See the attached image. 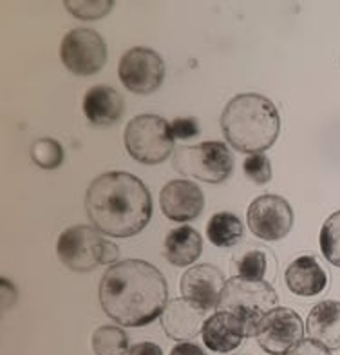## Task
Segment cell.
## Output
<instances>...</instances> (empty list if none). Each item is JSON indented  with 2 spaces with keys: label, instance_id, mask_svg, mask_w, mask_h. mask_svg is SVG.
Segmentation results:
<instances>
[{
  "label": "cell",
  "instance_id": "f1b7e54d",
  "mask_svg": "<svg viewBox=\"0 0 340 355\" xmlns=\"http://www.w3.org/2000/svg\"><path fill=\"white\" fill-rule=\"evenodd\" d=\"M127 355H163V350L156 343H138L129 348Z\"/></svg>",
  "mask_w": 340,
  "mask_h": 355
},
{
  "label": "cell",
  "instance_id": "ac0fdd59",
  "mask_svg": "<svg viewBox=\"0 0 340 355\" xmlns=\"http://www.w3.org/2000/svg\"><path fill=\"white\" fill-rule=\"evenodd\" d=\"M201 336L206 348L217 354L233 352L242 345V339H247V332L241 322L223 312H215L206 319Z\"/></svg>",
  "mask_w": 340,
  "mask_h": 355
},
{
  "label": "cell",
  "instance_id": "4fadbf2b",
  "mask_svg": "<svg viewBox=\"0 0 340 355\" xmlns=\"http://www.w3.org/2000/svg\"><path fill=\"white\" fill-rule=\"evenodd\" d=\"M159 207L167 220L176 223L196 220L205 209L203 191L188 180H172L159 192Z\"/></svg>",
  "mask_w": 340,
  "mask_h": 355
},
{
  "label": "cell",
  "instance_id": "5b68a950",
  "mask_svg": "<svg viewBox=\"0 0 340 355\" xmlns=\"http://www.w3.org/2000/svg\"><path fill=\"white\" fill-rule=\"evenodd\" d=\"M56 254L62 265L69 270L91 272L100 265H114L120 256V248L103 238L98 229L75 225L58 236Z\"/></svg>",
  "mask_w": 340,
  "mask_h": 355
},
{
  "label": "cell",
  "instance_id": "7402d4cb",
  "mask_svg": "<svg viewBox=\"0 0 340 355\" xmlns=\"http://www.w3.org/2000/svg\"><path fill=\"white\" fill-rule=\"evenodd\" d=\"M319 241H321L322 256L326 257L331 265L340 268V211L333 212L324 221Z\"/></svg>",
  "mask_w": 340,
  "mask_h": 355
},
{
  "label": "cell",
  "instance_id": "83f0119b",
  "mask_svg": "<svg viewBox=\"0 0 340 355\" xmlns=\"http://www.w3.org/2000/svg\"><path fill=\"white\" fill-rule=\"evenodd\" d=\"M285 355H331V350L313 339H303L294 348H289Z\"/></svg>",
  "mask_w": 340,
  "mask_h": 355
},
{
  "label": "cell",
  "instance_id": "44dd1931",
  "mask_svg": "<svg viewBox=\"0 0 340 355\" xmlns=\"http://www.w3.org/2000/svg\"><path fill=\"white\" fill-rule=\"evenodd\" d=\"M94 355H127L129 354V337L123 328L103 324L96 328L91 339Z\"/></svg>",
  "mask_w": 340,
  "mask_h": 355
},
{
  "label": "cell",
  "instance_id": "d4e9b609",
  "mask_svg": "<svg viewBox=\"0 0 340 355\" xmlns=\"http://www.w3.org/2000/svg\"><path fill=\"white\" fill-rule=\"evenodd\" d=\"M235 266L239 270V277L262 281L266 274V254L262 250H250L239 257Z\"/></svg>",
  "mask_w": 340,
  "mask_h": 355
},
{
  "label": "cell",
  "instance_id": "8992f818",
  "mask_svg": "<svg viewBox=\"0 0 340 355\" xmlns=\"http://www.w3.org/2000/svg\"><path fill=\"white\" fill-rule=\"evenodd\" d=\"M123 144L132 159L143 165L163 164L174 155L176 136L172 125L158 114H140L127 123Z\"/></svg>",
  "mask_w": 340,
  "mask_h": 355
},
{
  "label": "cell",
  "instance_id": "d6986e66",
  "mask_svg": "<svg viewBox=\"0 0 340 355\" xmlns=\"http://www.w3.org/2000/svg\"><path fill=\"white\" fill-rule=\"evenodd\" d=\"M201 252H203V239H201L199 232L188 225L172 229L165 238V257L172 265H194Z\"/></svg>",
  "mask_w": 340,
  "mask_h": 355
},
{
  "label": "cell",
  "instance_id": "ffe728a7",
  "mask_svg": "<svg viewBox=\"0 0 340 355\" xmlns=\"http://www.w3.org/2000/svg\"><path fill=\"white\" fill-rule=\"evenodd\" d=\"M242 223L232 212H217L206 225V236L210 243L220 248L233 247L242 238Z\"/></svg>",
  "mask_w": 340,
  "mask_h": 355
},
{
  "label": "cell",
  "instance_id": "9a60e30c",
  "mask_svg": "<svg viewBox=\"0 0 340 355\" xmlns=\"http://www.w3.org/2000/svg\"><path fill=\"white\" fill-rule=\"evenodd\" d=\"M84 114L89 122L96 127H109L123 116L125 102L123 96L114 87L109 85H94L84 96Z\"/></svg>",
  "mask_w": 340,
  "mask_h": 355
},
{
  "label": "cell",
  "instance_id": "cb8c5ba5",
  "mask_svg": "<svg viewBox=\"0 0 340 355\" xmlns=\"http://www.w3.org/2000/svg\"><path fill=\"white\" fill-rule=\"evenodd\" d=\"M64 8L80 20H98L114 8L112 0H66Z\"/></svg>",
  "mask_w": 340,
  "mask_h": 355
},
{
  "label": "cell",
  "instance_id": "6da1fadb",
  "mask_svg": "<svg viewBox=\"0 0 340 355\" xmlns=\"http://www.w3.org/2000/svg\"><path fill=\"white\" fill-rule=\"evenodd\" d=\"M103 312L121 327H145L168 304V285L161 272L143 259H123L103 272L100 281Z\"/></svg>",
  "mask_w": 340,
  "mask_h": 355
},
{
  "label": "cell",
  "instance_id": "52a82bcc",
  "mask_svg": "<svg viewBox=\"0 0 340 355\" xmlns=\"http://www.w3.org/2000/svg\"><path fill=\"white\" fill-rule=\"evenodd\" d=\"M172 167L183 176L205 183H223L233 171V155L223 141L181 145L174 150Z\"/></svg>",
  "mask_w": 340,
  "mask_h": 355
},
{
  "label": "cell",
  "instance_id": "f546056e",
  "mask_svg": "<svg viewBox=\"0 0 340 355\" xmlns=\"http://www.w3.org/2000/svg\"><path fill=\"white\" fill-rule=\"evenodd\" d=\"M170 355H206V354L201 350L199 346L194 345V343L183 341V343H177V345L174 346L172 350H170Z\"/></svg>",
  "mask_w": 340,
  "mask_h": 355
},
{
  "label": "cell",
  "instance_id": "8fae6325",
  "mask_svg": "<svg viewBox=\"0 0 340 355\" xmlns=\"http://www.w3.org/2000/svg\"><path fill=\"white\" fill-rule=\"evenodd\" d=\"M303 319L297 312L285 306H277L266 313L256 334L259 346L270 355H285L289 348L303 341Z\"/></svg>",
  "mask_w": 340,
  "mask_h": 355
},
{
  "label": "cell",
  "instance_id": "4316f807",
  "mask_svg": "<svg viewBox=\"0 0 340 355\" xmlns=\"http://www.w3.org/2000/svg\"><path fill=\"white\" fill-rule=\"evenodd\" d=\"M172 125V132L176 136V140H188L192 136H196L199 132V125H197L196 118H176L174 122H170Z\"/></svg>",
  "mask_w": 340,
  "mask_h": 355
},
{
  "label": "cell",
  "instance_id": "484cf974",
  "mask_svg": "<svg viewBox=\"0 0 340 355\" xmlns=\"http://www.w3.org/2000/svg\"><path fill=\"white\" fill-rule=\"evenodd\" d=\"M244 174H247L248 180H252L257 185H265V183H270L271 180V164L268 156L265 153H259V155H250L244 164Z\"/></svg>",
  "mask_w": 340,
  "mask_h": 355
},
{
  "label": "cell",
  "instance_id": "2e32d148",
  "mask_svg": "<svg viewBox=\"0 0 340 355\" xmlns=\"http://www.w3.org/2000/svg\"><path fill=\"white\" fill-rule=\"evenodd\" d=\"M285 281L292 294L313 297L328 286V274L315 257L301 256L289 263L285 272Z\"/></svg>",
  "mask_w": 340,
  "mask_h": 355
},
{
  "label": "cell",
  "instance_id": "3957f363",
  "mask_svg": "<svg viewBox=\"0 0 340 355\" xmlns=\"http://www.w3.org/2000/svg\"><path fill=\"white\" fill-rule=\"evenodd\" d=\"M221 129L233 149L259 155L270 149L280 132V116L275 103L262 94H235L223 109Z\"/></svg>",
  "mask_w": 340,
  "mask_h": 355
},
{
  "label": "cell",
  "instance_id": "e0dca14e",
  "mask_svg": "<svg viewBox=\"0 0 340 355\" xmlns=\"http://www.w3.org/2000/svg\"><path fill=\"white\" fill-rule=\"evenodd\" d=\"M310 339L321 343L328 350H340V303L321 301L312 309L306 321Z\"/></svg>",
  "mask_w": 340,
  "mask_h": 355
},
{
  "label": "cell",
  "instance_id": "603a6c76",
  "mask_svg": "<svg viewBox=\"0 0 340 355\" xmlns=\"http://www.w3.org/2000/svg\"><path fill=\"white\" fill-rule=\"evenodd\" d=\"M64 147L53 138H40L31 145V159L40 168L55 171L64 164Z\"/></svg>",
  "mask_w": 340,
  "mask_h": 355
},
{
  "label": "cell",
  "instance_id": "7a4b0ae2",
  "mask_svg": "<svg viewBox=\"0 0 340 355\" xmlns=\"http://www.w3.org/2000/svg\"><path fill=\"white\" fill-rule=\"evenodd\" d=\"M85 211L100 232L111 238H131L149 225L152 198L138 176L111 171L91 182L85 192Z\"/></svg>",
  "mask_w": 340,
  "mask_h": 355
},
{
  "label": "cell",
  "instance_id": "277c9868",
  "mask_svg": "<svg viewBox=\"0 0 340 355\" xmlns=\"http://www.w3.org/2000/svg\"><path fill=\"white\" fill-rule=\"evenodd\" d=\"M279 297L270 283L244 277H230L224 283L221 292L217 312L229 313L235 321L241 322L247 337H253L257 334L259 322L266 313L277 309Z\"/></svg>",
  "mask_w": 340,
  "mask_h": 355
},
{
  "label": "cell",
  "instance_id": "ba28073f",
  "mask_svg": "<svg viewBox=\"0 0 340 355\" xmlns=\"http://www.w3.org/2000/svg\"><path fill=\"white\" fill-rule=\"evenodd\" d=\"M60 58L73 75L91 76L105 66L107 44L94 29L75 28L62 38Z\"/></svg>",
  "mask_w": 340,
  "mask_h": 355
},
{
  "label": "cell",
  "instance_id": "9c48e42d",
  "mask_svg": "<svg viewBox=\"0 0 340 355\" xmlns=\"http://www.w3.org/2000/svg\"><path fill=\"white\" fill-rule=\"evenodd\" d=\"M118 76L134 94H150L165 78V62L150 47H132L120 58Z\"/></svg>",
  "mask_w": 340,
  "mask_h": 355
},
{
  "label": "cell",
  "instance_id": "7c38bea8",
  "mask_svg": "<svg viewBox=\"0 0 340 355\" xmlns=\"http://www.w3.org/2000/svg\"><path fill=\"white\" fill-rule=\"evenodd\" d=\"M224 283L226 281H224L223 272L217 266L210 265V263H201V265H194L183 274L179 290L185 300L208 312L220 303Z\"/></svg>",
  "mask_w": 340,
  "mask_h": 355
},
{
  "label": "cell",
  "instance_id": "30bf717a",
  "mask_svg": "<svg viewBox=\"0 0 340 355\" xmlns=\"http://www.w3.org/2000/svg\"><path fill=\"white\" fill-rule=\"evenodd\" d=\"M247 221L253 236L259 239L279 241L294 227V211L283 196L262 194L248 207Z\"/></svg>",
  "mask_w": 340,
  "mask_h": 355
},
{
  "label": "cell",
  "instance_id": "5bb4252c",
  "mask_svg": "<svg viewBox=\"0 0 340 355\" xmlns=\"http://www.w3.org/2000/svg\"><path fill=\"white\" fill-rule=\"evenodd\" d=\"M163 332L174 341H190L197 334L203 332L206 310L199 309L185 297L168 301L165 310L159 315Z\"/></svg>",
  "mask_w": 340,
  "mask_h": 355
}]
</instances>
